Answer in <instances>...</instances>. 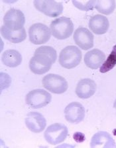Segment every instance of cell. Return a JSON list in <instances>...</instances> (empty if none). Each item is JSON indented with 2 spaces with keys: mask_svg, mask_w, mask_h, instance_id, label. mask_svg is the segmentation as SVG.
Here are the masks:
<instances>
[{
  "mask_svg": "<svg viewBox=\"0 0 116 148\" xmlns=\"http://www.w3.org/2000/svg\"><path fill=\"white\" fill-rule=\"evenodd\" d=\"M57 58L56 50L51 46H41L35 50L29 62V68L35 74L42 75L50 70Z\"/></svg>",
  "mask_w": 116,
  "mask_h": 148,
  "instance_id": "1",
  "label": "cell"
},
{
  "mask_svg": "<svg viewBox=\"0 0 116 148\" xmlns=\"http://www.w3.org/2000/svg\"><path fill=\"white\" fill-rule=\"evenodd\" d=\"M50 29L53 37L63 40L71 36L74 32V24L68 17H61L51 23Z\"/></svg>",
  "mask_w": 116,
  "mask_h": 148,
  "instance_id": "2",
  "label": "cell"
},
{
  "mask_svg": "<svg viewBox=\"0 0 116 148\" xmlns=\"http://www.w3.org/2000/svg\"><path fill=\"white\" fill-rule=\"evenodd\" d=\"M82 60V52L74 45L64 47L60 53L59 62L62 67L66 69H72L78 66Z\"/></svg>",
  "mask_w": 116,
  "mask_h": 148,
  "instance_id": "3",
  "label": "cell"
},
{
  "mask_svg": "<svg viewBox=\"0 0 116 148\" xmlns=\"http://www.w3.org/2000/svg\"><path fill=\"white\" fill-rule=\"evenodd\" d=\"M68 134L66 126L61 123H55L49 125L45 132V140L51 145H57L66 140Z\"/></svg>",
  "mask_w": 116,
  "mask_h": 148,
  "instance_id": "4",
  "label": "cell"
},
{
  "mask_svg": "<svg viewBox=\"0 0 116 148\" xmlns=\"http://www.w3.org/2000/svg\"><path fill=\"white\" fill-rule=\"evenodd\" d=\"M44 88L56 94H62L68 90V82L65 78L57 74H47L42 78Z\"/></svg>",
  "mask_w": 116,
  "mask_h": 148,
  "instance_id": "5",
  "label": "cell"
},
{
  "mask_svg": "<svg viewBox=\"0 0 116 148\" xmlns=\"http://www.w3.org/2000/svg\"><path fill=\"white\" fill-rule=\"evenodd\" d=\"M52 95L46 90L41 89L29 91L25 97V101L28 106L33 109H39L47 106L50 103Z\"/></svg>",
  "mask_w": 116,
  "mask_h": 148,
  "instance_id": "6",
  "label": "cell"
},
{
  "mask_svg": "<svg viewBox=\"0 0 116 148\" xmlns=\"http://www.w3.org/2000/svg\"><path fill=\"white\" fill-rule=\"evenodd\" d=\"M33 4L36 10L51 17L59 16L63 12V3L55 0H35Z\"/></svg>",
  "mask_w": 116,
  "mask_h": 148,
  "instance_id": "7",
  "label": "cell"
},
{
  "mask_svg": "<svg viewBox=\"0 0 116 148\" xmlns=\"http://www.w3.org/2000/svg\"><path fill=\"white\" fill-rule=\"evenodd\" d=\"M29 40L35 45L47 43L51 36V29L46 25L37 23L32 25L29 29Z\"/></svg>",
  "mask_w": 116,
  "mask_h": 148,
  "instance_id": "8",
  "label": "cell"
},
{
  "mask_svg": "<svg viewBox=\"0 0 116 148\" xmlns=\"http://www.w3.org/2000/svg\"><path fill=\"white\" fill-rule=\"evenodd\" d=\"M3 22L4 25L11 31H19L23 28L25 17L21 10L11 8L4 16Z\"/></svg>",
  "mask_w": 116,
  "mask_h": 148,
  "instance_id": "9",
  "label": "cell"
},
{
  "mask_svg": "<svg viewBox=\"0 0 116 148\" xmlns=\"http://www.w3.org/2000/svg\"><path fill=\"white\" fill-rule=\"evenodd\" d=\"M64 116L70 123L78 124L83 121L85 117V109L79 102H72L64 109Z\"/></svg>",
  "mask_w": 116,
  "mask_h": 148,
  "instance_id": "10",
  "label": "cell"
},
{
  "mask_svg": "<svg viewBox=\"0 0 116 148\" xmlns=\"http://www.w3.org/2000/svg\"><path fill=\"white\" fill-rule=\"evenodd\" d=\"M74 41L79 47L88 50L94 47V35L86 27H79L74 33Z\"/></svg>",
  "mask_w": 116,
  "mask_h": 148,
  "instance_id": "11",
  "label": "cell"
},
{
  "mask_svg": "<svg viewBox=\"0 0 116 148\" xmlns=\"http://www.w3.org/2000/svg\"><path fill=\"white\" fill-rule=\"evenodd\" d=\"M25 125L30 131L38 134L46 127L47 121L45 117L38 112H30L25 118Z\"/></svg>",
  "mask_w": 116,
  "mask_h": 148,
  "instance_id": "12",
  "label": "cell"
},
{
  "mask_svg": "<svg viewBox=\"0 0 116 148\" xmlns=\"http://www.w3.org/2000/svg\"><path fill=\"white\" fill-rule=\"evenodd\" d=\"M90 147L92 148H112L115 147L116 145L114 140L109 133L100 131L94 134L92 138Z\"/></svg>",
  "mask_w": 116,
  "mask_h": 148,
  "instance_id": "13",
  "label": "cell"
},
{
  "mask_svg": "<svg viewBox=\"0 0 116 148\" xmlns=\"http://www.w3.org/2000/svg\"><path fill=\"white\" fill-rule=\"evenodd\" d=\"M96 91V84L89 78L81 79L77 84L76 93L81 99H88L92 97Z\"/></svg>",
  "mask_w": 116,
  "mask_h": 148,
  "instance_id": "14",
  "label": "cell"
},
{
  "mask_svg": "<svg viewBox=\"0 0 116 148\" xmlns=\"http://www.w3.org/2000/svg\"><path fill=\"white\" fill-rule=\"evenodd\" d=\"M106 60V55L98 49H94L87 52L84 56V64L92 69H96L102 66Z\"/></svg>",
  "mask_w": 116,
  "mask_h": 148,
  "instance_id": "15",
  "label": "cell"
},
{
  "mask_svg": "<svg viewBox=\"0 0 116 148\" xmlns=\"http://www.w3.org/2000/svg\"><path fill=\"white\" fill-rule=\"evenodd\" d=\"M88 26L90 30L95 34L102 35L108 30L109 22L106 16L97 14L90 19Z\"/></svg>",
  "mask_w": 116,
  "mask_h": 148,
  "instance_id": "16",
  "label": "cell"
},
{
  "mask_svg": "<svg viewBox=\"0 0 116 148\" xmlns=\"http://www.w3.org/2000/svg\"><path fill=\"white\" fill-rule=\"evenodd\" d=\"M1 34L3 38L13 43H19L24 41L27 34L24 27L19 31H11L5 25L1 27Z\"/></svg>",
  "mask_w": 116,
  "mask_h": 148,
  "instance_id": "17",
  "label": "cell"
},
{
  "mask_svg": "<svg viewBox=\"0 0 116 148\" xmlns=\"http://www.w3.org/2000/svg\"><path fill=\"white\" fill-rule=\"evenodd\" d=\"M22 56L18 51L15 49L6 50L2 54L1 61L6 66L16 67L22 62Z\"/></svg>",
  "mask_w": 116,
  "mask_h": 148,
  "instance_id": "18",
  "label": "cell"
},
{
  "mask_svg": "<svg viewBox=\"0 0 116 148\" xmlns=\"http://www.w3.org/2000/svg\"><path fill=\"white\" fill-rule=\"evenodd\" d=\"M96 9L100 14L110 15L115 9V1L114 0H99L96 1Z\"/></svg>",
  "mask_w": 116,
  "mask_h": 148,
  "instance_id": "19",
  "label": "cell"
},
{
  "mask_svg": "<svg viewBox=\"0 0 116 148\" xmlns=\"http://www.w3.org/2000/svg\"><path fill=\"white\" fill-rule=\"evenodd\" d=\"M116 65V45L113 47L112 51L109 54L108 57L104 62V64L100 67V71L101 73H104L110 71L115 67Z\"/></svg>",
  "mask_w": 116,
  "mask_h": 148,
  "instance_id": "20",
  "label": "cell"
},
{
  "mask_svg": "<svg viewBox=\"0 0 116 148\" xmlns=\"http://www.w3.org/2000/svg\"><path fill=\"white\" fill-rule=\"evenodd\" d=\"M96 1L94 0H85V1H72L75 7L82 11H90L96 7Z\"/></svg>",
  "mask_w": 116,
  "mask_h": 148,
  "instance_id": "21",
  "label": "cell"
},
{
  "mask_svg": "<svg viewBox=\"0 0 116 148\" xmlns=\"http://www.w3.org/2000/svg\"><path fill=\"white\" fill-rule=\"evenodd\" d=\"M113 108H114L115 109V110H116V99H115V101L114 102V103H113Z\"/></svg>",
  "mask_w": 116,
  "mask_h": 148,
  "instance_id": "22",
  "label": "cell"
}]
</instances>
